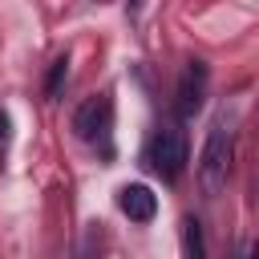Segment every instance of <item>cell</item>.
<instances>
[{"mask_svg": "<svg viewBox=\"0 0 259 259\" xmlns=\"http://www.w3.org/2000/svg\"><path fill=\"white\" fill-rule=\"evenodd\" d=\"M182 259H206V243H202V223L198 219H182Z\"/></svg>", "mask_w": 259, "mask_h": 259, "instance_id": "cell-6", "label": "cell"}, {"mask_svg": "<svg viewBox=\"0 0 259 259\" xmlns=\"http://www.w3.org/2000/svg\"><path fill=\"white\" fill-rule=\"evenodd\" d=\"M117 206H121L125 219H134V223H150V219L158 214V194H154L146 182H125V186L117 190Z\"/></svg>", "mask_w": 259, "mask_h": 259, "instance_id": "cell-5", "label": "cell"}, {"mask_svg": "<svg viewBox=\"0 0 259 259\" xmlns=\"http://www.w3.org/2000/svg\"><path fill=\"white\" fill-rule=\"evenodd\" d=\"M206 81H210L206 65H202V61H190V65H186V73H182V81H178V113H182V117H190V113H198V109H202Z\"/></svg>", "mask_w": 259, "mask_h": 259, "instance_id": "cell-4", "label": "cell"}, {"mask_svg": "<svg viewBox=\"0 0 259 259\" xmlns=\"http://www.w3.org/2000/svg\"><path fill=\"white\" fill-rule=\"evenodd\" d=\"M73 130L81 142L89 146H101L109 154V134H113V101L109 93H97V97H85L73 113Z\"/></svg>", "mask_w": 259, "mask_h": 259, "instance_id": "cell-3", "label": "cell"}, {"mask_svg": "<svg viewBox=\"0 0 259 259\" xmlns=\"http://www.w3.org/2000/svg\"><path fill=\"white\" fill-rule=\"evenodd\" d=\"M231 158H235V130L219 117L206 134V146H202V158H198V182L202 190L214 198L223 186H227V174H231Z\"/></svg>", "mask_w": 259, "mask_h": 259, "instance_id": "cell-1", "label": "cell"}, {"mask_svg": "<svg viewBox=\"0 0 259 259\" xmlns=\"http://www.w3.org/2000/svg\"><path fill=\"white\" fill-rule=\"evenodd\" d=\"M0 138H8V113H0Z\"/></svg>", "mask_w": 259, "mask_h": 259, "instance_id": "cell-9", "label": "cell"}, {"mask_svg": "<svg viewBox=\"0 0 259 259\" xmlns=\"http://www.w3.org/2000/svg\"><path fill=\"white\" fill-rule=\"evenodd\" d=\"M239 259H259V247H243V251H239Z\"/></svg>", "mask_w": 259, "mask_h": 259, "instance_id": "cell-8", "label": "cell"}, {"mask_svg": "<svg viewBox=\"0 0 259 259\" xmlns=\"http://www.w3.org/2000/svg\"><path fill=\"white\" fill-rule=\"evenodd\" d=\"M65 81H69V57H57V61H53V73H49V85H45V93H49V97H57Z\"/></svg>", "mask_w": 259, "mask_h": 259, "instance_id": "cell-7", "label": "cell"}, {"mask_svg": "<svg viewBox=\"0 0 259 259\" xmlns=\"http://www.w3.org/2000/svg\"><path fill=\"white\" fill-rule=\"evenodd\" d=\"M186 162H190V142H186L182 125H162V130L150 134V142H146V166L154 174L178 178L186 170Z\"/></svg>", "mask_w": 259, "mask_h": 259, "instance_id": "cell-2", "label": "cell"}]
</instances>
